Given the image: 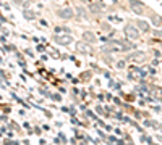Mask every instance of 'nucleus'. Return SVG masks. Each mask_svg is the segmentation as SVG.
<instances>
[{"instance_id":"1","label":"nucleus","mask_w":162,"mask_h":145,"mask_svg":"<svg viewBox=\"0 0 162 145\" xmlns=\"http://www.w3.org/2000/svg\"><path fill=\"white\" fill-rule=\"evenodd\" d=\"M125 34L130 37V39H138L139 37V32H138L136 27H133L131 24H128V26L125 27Z\"/></svg>"},{"instance_id":"2","label":"nucleus","mask_w":162,"mask_h":145,"mask_svg":"<svg viewBox=\"0 0 162 145\" xmlns=\"http://www.w3.org/2000/svg\"><path fill=\"white\" fill-rule=\"evenodd\" d=\"M130 6H131V10L136 13V15H143V5L138 3L136 0H130Z\"/></svg>"},{"instance_id":"3","label":"nucleus","mask_w":162,"mask_h":145,"mask_svg":"<svg viewBox=\"0 0 162 145\" xmlns=\"http://www.w3.org/2000/svg\"><path fill=\"white\" fill-rule=\"evenodd\" d=\"M58 16H60V18H65V19H70L71 16H73V11H71L70 8H62V10H58Z\"/></svg>"},{"instance_id":"4","label":"nucleus","mask_w":162,"mask_h":145,"mask_svg":"<svg viewBox=\"0 0 162 145\" xmlns=\"http://www.w3.org/2000/svg\"><path fill=\"white\" fill-rule=\"evenodd\" d=\"M83 37H84V40H86V42H89V44L96 42V36H94L92 32H89V31H88V32H84V34H83Z\"/></svg>"},{"instance_id":"5","label":"nucleus","mask_w":162,"mask_h":145,"mask_svg":"<svg viewBox=\"0 0 162 145\" xmlns=\"http://www.w3.org/2000/svg\"><path fill=\"white\" fill-rule=\"evenodd\" d=\"M151 21L156 24V26H161V24H162V18H161V16H157V15H153V16H151Z\"/></svg>"},{"instance_id":"6","label":"nucleus","mask_w":162,"mask_h":145,"mask_svg":"<svg viewBox=\"0 0 162 145\" xmlns=\"http://www.w3.org/2000/svg\"><path fill=\"white\" fill-rule=\"evenodd\" d=\"M71 40V37L70 36H63V37H57V42L58 44H68Z\"/></svg>"},{"instance_id":"7","label":"nucleus","mask_w":162,"mask_h":145,"mask_svg":"<svg viewBox=\"0 0 162 145\" xmlns=\"http://www.w3.org/2000/svg\"><path fill=\"white\" fill-rule=\"evenodd\" d=\"M102 10V6H99V5H91V11L92 13H99Z\"/></svg>"},{"instance_id":"8","label":"nucleus","mask_w":162,"mask_h":145,"mask_svg":"<svg viewBox=\"0 0 162 145\" xmlns=\"http://www.w3.org/2000/svg\"><path fill=\"white\" fill-rule=\"evenodd\" d=\"M78 50H83V52H86V53H88L89 48L86 47V45H83V44H78Z\"/></svg>"},{"instance_id":"9","label":"nucleus","mask_w":162,"mask_h":145,"mask_svg":"<svg viewBox=\"0 0 162 145\" xmlns=\"http://www.w3.org/2000/svg\"><path fill=\"white\" fill-rule=\"evenodd\" d=\"M138 24H139V26L143 27V31H146V29H147V24L144 23V21H139V23H138Z\"/></svg>"},{"instance_id":"10","label":"nucleus","mask_w":162,"mask_h":145,"mask_svg":"<svg viewBox=\"0 0 162 145\" xmlns=\"http://www.w3.org/2000/svg\"><path fill=\"white\" fill-rule=\"evenodd\" d=\"M117 68H125V61H118V63H117Z\"/></svg>"}]
</instances>
